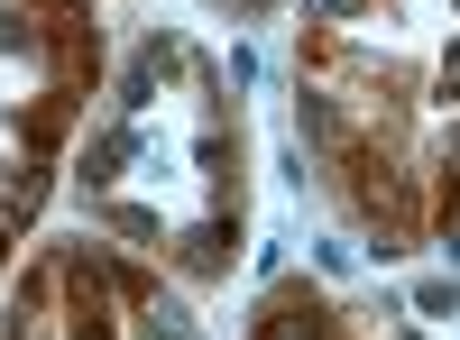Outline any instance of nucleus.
Listing matches in <instances>:
<instances>
[{
  "label": "nucleus",
  "instance_id": "nucleus-1",
  "mask_svg": "<svg viewBox=\"0 0 460 340\" xmlns=\"http://www.w3.org/2000/svg\"><path fill=\"white\" fill-rule=\"evenodd\" d=\"M258 340H323V313L314 304H277V313L258 322Z\"/></svg>",
  "mask_w": 460,
  "mask_h": 340
}]
</instances>
